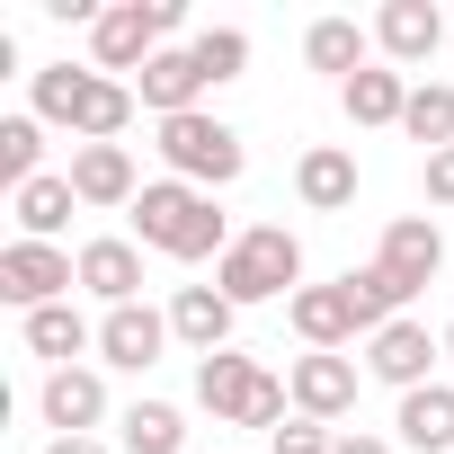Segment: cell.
Listing matches in <instances>:
<instances>
[{
	"label": "cell",
	"instance_id": "6da1fadb",
	"mask_svg": "<svg viewBox=\"0 0 454 454\" xmlns=\"http://www.w3.org/2000/svg\"><path fill=\"white\" fill-rule=\"evenodd\" d=\"M134 232H143V250H160V259H223L241 232L214 214V196L205 187H187V178H152L143 196H134Z\"/></svg>",
	"mask_w": 454,
	"mask_h": 454
},
{
	"label": "cell",
	"instance_id": "7a4b0ae2",
	"mask_svg": "<svg viewBox=\"0 0 454 454\" xmlns=\"http://www.w3.org/2000/svg\"><path fill=\"white\" fill-rule=\"evenodd\" d=\"M36 125H72L81 143H116V134L134 125V90L107 81V72L54 63V72H36Z\"/></svg>",
	"mask_w": 454,
	"mask_h": 454
},
{
	"label": "cell",
	"instance_id": "3957f363",
	"mask_svg": "<svg viewBox=\"0 0 454 454\" xmlns=\"http://www.w3.org/2000/svg\"><path fill=\"white\" fill-rule=\"evenodd\" d=\"M303 241L286 232V223H250V232L214 259V286L232 294V303H268V294H303Z\"/></svg>",
	"mask_w": 454,
	"mask_h": 454
},
{
	"label": "cell",
	"instance_id": "277c9868",
	"mask_svg": "<svg viewBox=\"0 0 454 454\" xmlns=\"http://www.w3.org/2000/svg\"><path fill=\"white\" fill-rule=\"evenodd\" d=\"M160 160H169V178H187V187L214 196V187H232V178H241L250 152H241V134L223 125V116L196 107V116H160Z\"/></svg>",
	"mask_w": 454,
	"mask_h": 454
},
{
	"label": "cell",
	"instance_id": "5b68a950",
	"mask_svg": "<svg viewBox=\"0 0 454 454\" xmlns=\"http://www.w3.org/2000/svg\"><path fill=\"white\" fill-rule=\"evenodd\" d=\"M169 27H178V0H116L90 27V54L98 72H143L152 54H169Z\"/></svg>",
	"mask_w": 454,
	"mask_h": 454
},
{
	"label": "cell",
	"instance_id": "8992f818",
	"mask_svg": "<svg viewBox=\"0 0 454 454\" xmlns=\"http://www.w3.org/2000/svg\"><path fill=\"white\" fill-rule=\"evenodd\" d=\"M72 286H81V259H63L54 241H10L0 250V303L45 312V303H72Z\"/></svg>",
	"mask_w": 454,
	"mask_h": 454
},
{
	"label": "cell",
	"instance_id": "52a82bcc",
	"mask_svg": "<svg viewBox=\"0 0 454 454\" xmlns=\"http://www.w3.org/2000/svg\"><path fill=\"white\" fill-rule=\"evenodd\" d=\"M436 356H445V339H427V321H392V330L365 339V374L392 383V392H419Z\"/></svg>",
	"mask_w": 454,
	"mask_h": 454
},
{
	"label": "cell",
	"instance_id": "ba28073f",
	"mask_svg": "<svg viewBox=\"0 0 454 454\" xmlns=\"http://www.w3.org/2000/svg\"><path fill=\"white\" fill-rule=\"evenodd\" d=\"M374 268L401 286V294H419L436 268H445V232L427 214H401V223H383V250H374Z\"/></svg>",
	"mask_w": 454,
	"mask_h": 454
},
{
	"label": "cell",
	"instance_id": "9c48e42d",
	"mask_svg": "<svg viewBox=\"0 0 454 454\" xmlns=\"http://www.w3.org/2000/svg\"><path fill=\"white\" fill-rule=\"evenodd\" d=\"M160 348H169V321H160L152 303H116V312L98 321V356H107V365H125V374H152V365H160Z\"/></svg>",
	"mask_w": 454,
	"mask_h": 454
},
{
	"label": "cell",
	"instance_id": "30bf717a",
	"mask_svg": "<svg viewBox=\"0 0 454 454\" xmlns=\"http://www.w3.org/2000/svg\"><path fill=\"white\" fill-rule=\"evenodd\" d=\"M259 392H268V374H259L241 348H223V356H196V401H205L214 419H232V427H241V419L259 410Z\"/></svg>",
	"mask_w": 454,
	"mask_h": 454
},
{
	"label": "cell",
	"instance_id": "8fae6325",
	"mask_svg": "<svg viewBox=\"0 0 454 454\" xmlns=\"http://www.w3.org/2000/svg\"><path fill=\"white\" fill-rule=\"evenodd\" d=\"M63 178H72V196H81V205H134V196H143V178H134V152H125V143H81Z\"/></svg>",
	"mask_w": 454,
	"mask_h": 454
},
{
	"label": "cell",
	"instance_id": "7c38bea8",
	"mask_svg": "<svg viewBox=\"0 0 454 454\" xmlns=\"http://www.w3.org/2000/svg\"><path fill=\"white\" fill-rule=\"evenodd\" d=\"M294 410L303 419H348L356 410V365L348 356H330V348H312V356H294Z\"/></svg>",
	"mask_w": 454,
	"mask_h": 454
},
{
	"label": "cell",
	"instance_id": "4fadbf2b",
	"mask_svg": "<svg viewBox=\"0 0 454 454\" xmlns=\"http://www.w3.org/2000/svg\"><path fill=\"white\" fill-rule=\"evenodd\" d=\"M36 410H45V427L90 436V427L107 419V383H98L90 365H54V374H45V392H36Z\"/></svg>",
	"mask_w": 454,
	"mask_h": 454
},
{
	"label": "cell",
	"instance_id": "5bb4252c",
	"mask_svg": "<svg viewBox=\"0 0 454 454\" xmlns=\"http://www.w3.org/2000/svg\"><path fill=\"white\" fill-rule=\"evenodd\" d=\"M232 294H223V286H178V303H169V339H187L196 356H223V348H232Z\"/></svg>",
	"mask_w": 454,
	"mask_h": 454
},
{
	"label": "cell",
	"instance_id": "9a60e30c",
	"mask_svg": "<svg viewBox=\"0 0 454 454\" xmlns=\"http://www.w3.org/2000/svg\"><path fill=\"white\" fill-rule=\"evenodd\" d=\"M286 312H294V339H303V348H330V356H339L348 339H365V321H356L348 286H303Z\"/></svg>",
	"mask_w": 454,
	"mask_h": 454
},
{
	"label": "cell",
	"instance_id": "2e32d148",
	"mask_svg": "<svg viewBox=\"0 0 454 454\" xmlns=\"http://www.w3.org/2000/svg\"><path fill=\"white\" fill-rule=\"evenodd\" d=\"M294 196H303L312 214H348V205H356V152L312 143V152L294 160Z\"/></svg>",
	"mask_w": 454,
	"mask_h": 454
},
{
	"label": "cell",
	"instance_id": "e0dca14e",
	"mask_svg": "<svg viewBox=\"0 0 454 454\" xmlns=\"http://www.w3.org/2000/svg\"><path fill=\"white\" fill-rule=\"evenodd\" d=\"M205 90H214V81L196 72V54H187V45H169V54H152V63H143V107H152V116H196V98H205Z\"/></svg>",
	"mask_w": 454,
	"mask_h": 454
},
{
	"label": "cell",
	"instance_id": "ac0fdd59",
	"mask_svg": "<svg viewBox=\"0 0 454 454\" xmlns=\"http://www.w3.org/2000/svg\"><path fill=\"white\" fill-rule=\"evenodd\" d=\"M374 45H383L392 63H427V54L445 45V19H436V0H392V10L374 19Z\"/></svg>",
	"mask_w": 454,
	"mask_h": 454
},
{
	"label": "cell",
	"instance_id": "d6986e66",
	"mask_svg": "<svg viewBox=\"0 0 454 454\" xmlns=\"http://www.w3.org/2000/svg\"><path fill=\"white\" fill-rule=\"evenodd\" d=\"M401 445H419V454H454V383H419V392H401Z\"/></svg>",
	"mask_w": 454,
	"mask_h": 454
},
{
	"label": "cell",
	"instance_id": "ffe728a7",
	"mask_svg": "<svg viewBox=\"0 0 454 454\" xmlns=\"http://www.w3.org/2000/svg\"><path fill=\"white\" fill-rule=\"evenodd\" d=\"M81 286H90L107 312L134 303V294H143V250H134V241H90V250H81Z\"/></svg>",
	"mask_w": 454,
	"mask_h": 454
},
{
	"label": "cell",
	"instance_id": "44dd1931",
	"mask_svg": "<svg viewBox=\"0 0 454 454\" xmlns=\"http://www.w3.org/2000/svg\"><path fill=\"white\" fill-rule=\"evenodd\" d=\"M339 107H348V125H401V107H410V81L365 63L356 81H339Z\"/></svg>",
	"mask_w": 454,
	"mask_h": 454
},
{
	"label": "cell",
	"instance_id": "7402d4cb",
	"mask_svg": "<svg viewBox=\"0 0 454 454\" xmlns=\"http://www.w3.org/2000/svg\"><path fill=\"white\" fill-rule=\"evenodd\" d=\"M19 330H27V356H54V365H72L81 348H98V330H90L72 303H45V312H27Z\"/></svg>",
	"mask_w": 454,
	"mask_h": 454
},
{
	"label": "cell",
	"instance_id": "603a6c76",
	"mask_svg": "<svg viewBox=\"0 0 454 454\" xmlns=\"http://www.w3.org/2000/svg\"><path fill=\"white\" fill-rule=\"evenodd\" d=\"M10 205H19V241H54L63 223H72V205H81V196H72V178H27Z\"/></svg>",
	"mask_w": 454,
	"mask_h": 454
},
{
	"label": "cell",
	"instance_id": "cb8c5ba5",
	"mask_svg": "<svg viewBox=\"0 0 454 454\" xmlns=\"http://www.w3.org/2000/svg\"><path fill=\"white\" fill-rule=\"evenodd\" d=\"M303 63H312V72H339V81H356V72H365V27H356V19H312V36H303Z\"/></svg>",
	"mask_w": 454,
	"mask_h": 454
},
{
	"label": "cell",
	"instance_id": "d4e9b609",
	"mask_svg": "<svg viewBox=\"0 0 454 454\" xmlns=\"http://www.w3.org/2000/svg\"><path fill=\"white\" fill-rule=\"evenodd\" d=\"M401 134L427 143V152H445V143H454V90H445V81H419L410 107H401Z\"/></svg>",
	"mask_w": 454,
	"mask_h": 454
},
{
	"label": "cell",
	"instance_id": "484cf974",
	"mask_svg": "<svg viewBox=\"0 0 454 454\" xmlns=\"http://www.w3.org/2000/svg\"><path fill=\"white\" fill-rule=\"evenodd\" d=\"M339 286H348V303H356V321H365V339H374V330H392V321H401V303H410V294H401V286H392L383 268H348Z\"/></svg>",
	"mask_w": 454,
	"mask_h": 454
},
{
	"label": "cell",
	"instance_id": "4316f807",
	"mask_svg": "<svg viewBox=\"0 0 454 454\" xmlns=\"http://www.w3.org/2000/svg\"><path fill=\"white\" fill-rule=\"evenodd\" d=\"M187 445V419L169 401H134L125 410V454H178Z\"/></svg>",
	"mask_w": 454,
	"mask_h": 454
},
{
	"label": "cell",
	"instance_id": "83f0119b",
	"mask_svg": "<svg viewBox=\"0 0 454 454\" xmlns=\"http://www.w3.org/2000/svg\"><path fill=\"white\" fill-rule=\"evenodd\" d=\"M36 152H45V125H36V116H0V187H10V196H19L27 178H45Z\"/></svg>",
	"mask_w": 454,
	"mask_h": 454
},
{
	"label": "cell",
	"instance_id": "f1b7e54d",
	"mask_svg": "<svg viewBox=\"0 0 454 454\" xmlns=\"http://www.w3.org/2000/svg\"><path fill=\"white\" fill-rule=\"evenodd\" d=\"M187 54H196V72H205V81H241V63H250V36H241V27H205Z\"/></svg>",
	"mask_w": 454,
	"mask_h": 454
},
{
	"label": "cell",
	"instance_id": "f546056e",
	"mask_svg": "<svg viewBox=\"0 0 454 454\" xmlns=\"http://www.w3.org/2000/svg\"><path fill=\"white\" fill-rule=\"evenodd\" d=\"M268 445H277V454H330V445H339V436H330V427H321V419H303V410H294V419H286V427H277V436H268Z\"/></svg>",
	"mask_w": 454,
	"mask_h": 454
},
{
	"label": "cell",
	"instance_id": "4dcf8cb0",
	"mask_svg": "<svg viewBox=\"0 0 454 454\" xmlns=\"http://www.w3.org/2000/svg\"><path fill=\"white\" fill-rule=\"evenodd\" d=\"M427 205H454V143L427 152Z\"/></svg>",
	"mask_w": 454,
	"mask_h": 454
},
{
	"label": "cell",
	"instance_id": "1f68e13d",
	"mask_svg": "<svg viewBox=\"0 0 454 454\" xmlns=\"http://www.w3.org/2000/svg\"><path fill=\"white\" fill-rule=\"evenodd\" d=\"M330 454H392V436H365V427H339V445Z\"/></svg>",
	"mask_w": 454,
	"mask_h": 454
},
{
	"label": "cell",
	"instance_id": "d6a6232c",
	"mask_svg": "<svg viewBox=\"0 0 454 454\" xmlns=\"http://www.w3.org/2000/svg\"><path fill=\"white\" fill-rule=\"evenodd\" d=\"M45 454H107V445H98V436H54Z\"/></svg>",
	"mask_w": 454,
	"mask_h": 454
},
{
	"label": "cell",
	"instance_id": "836d02e7",
	"mask_svg": "<svg viewBox=\"0 0 454 454\" xmlns=\"http://www.w3.org/2000/svg\"><path fill=\"white\" fill-rule=\"evenodd\" d=\"M445 365H454V321H445Z\"/></svg>",
	"mask_w": 454,
	"mask_h": 454
}]
</instances>
